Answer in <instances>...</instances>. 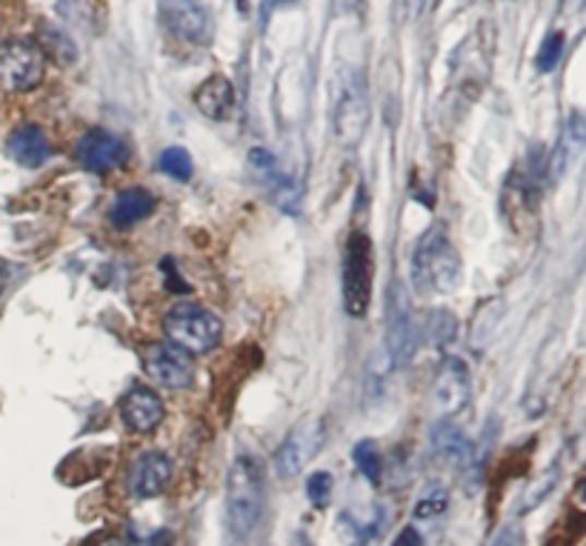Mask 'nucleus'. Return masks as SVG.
Wrapping results in <instances>:
<instances>
[{
    "mask_svg": "<svg viewBox=\"0 0 586 546\" xmlns=\"http://www.w3.org/2000/svg\"><path fill=\"white\" fill-rule=\"evenodd\" d=\"M412 283L421 295H450L461 283V255L441 223L423 232L412 255Z\"/></svg>",
    "mask_w": 586,
    "mask_h": 546,
    "instance_id": "nucleus-1",
    "label": "nucleus"
},
{
    "mask_svg": "<svg viewBox=\"0 0 586 546\" xmlns=\"http://www.w3.org/2000/svg\"><path fill=\"white\" fill-rule=\"evenodd\" d=\"M263 512V478L258 463L241 456L226 478V526L232 538L243 541L255 532Z\"/></svg>",
    "mask_w": 586,
    "mask_h": 546,
    "instance_id": "nucleus-2",
    "label": "nucleus"
},
{
    "mask_svg": "<svg viewBox=\"0 0 586 546\" xmlns=\"http://www.w3.org/2000/svg\"><path fill=\"white\" fill-rule=\"evenodd\" d=\"M164 332L172 347L189 352V355H206L218 350L224 327L215 312L201 304H175L166 312Z\"/></svg>",
    "mask_w": 586,
    "mask_h": 546,
    "instance_id": "nucleus-3",
    "label": "nucleus"
},
{
    "mask_svg": "<svg viewBox=\"0 0 586 546\" xmlns=\"http://www.w3.org/2000/svg\"><path fill=\"white\" fill-rule=\"evenodd\" d=\"M375 283V250L363 229L352 232L344 252V310L352 318H363L372 306Z\"/></svg>",
    "mask_w": 586,
    "mask_h": 546,
    "instance_id": "nucleus-4",
    "label": "nucleus"
},
{
    "mask_svg": "<svg viewBox=\"0 0 586 546\" xmlns=\"http://www.w3.org/2000/svg\"><path fill=\"white\" fill-rule=\"evenodd\" d=\"M332 123H335V141L344 149H352L363 141L369 126V92L363 72H344L335 89V107H332Z\"/></svg>",
    "mask_w": 586,
    "mask_h": 546,
    "instance_id": "nucleus-5",
    "label": "nucleus"
},
{
    "mask_svg": "<svg viewBox=\"0 0 586 546\" xmlns=\"http://www.w3.org/2000/svg\"><path fill=\"white\" fill-rule=\"evenodd\" d=\"M46 54L35 40L12 38L0 44V92H29L44 81Z\"/></svg>",
    "mask_w": 586,
    "mask_h": 546,
    "instance_id": "nucleus-6",
    "label": "nucleus"
},
{
    "mask_svg": "<svg viewBox=\"0 0 586 546\" xmlns=\"http://www.w3.org/2000/svg\"><path fill=\"white\" fill-rule=\"evenodd\" d=\"M326 440V424L321 417H307L286 435L280 449L275 452V472L280 478H295L307 470V463L321 452Z\"/></svg>",
    "mask_w": 586,
    "mask_h": 546,
    "instance_id": "nucleus-7",
    "label": "nucleus"
},
{
    "mask_svg": "<svg viewBox=\"0 0 586 546\" xmlns=\"http://www.w3.org/2000/svg\"><path fill=\"white\" fill-rule=\"evenodd\" d=\"M160 21L183 44L206 46L212 40V15L201 0H160Z\"/></svg>",
    "mask_w": 586,
    "mask_h": 546,
    "instance_id": "nucleus-8",
    "label": "nucleus"
},
{
    "mask_svg": "<svg viewBox=\"0 0 586 546\" xmlns=\"http://www.w3.org/2000/svg\"><path fill=\"white\" fill-rule=\"evenodd\" d=\"M469 398H473V375L466 364L461 357H444L432 378V401L438 412H444L446 417L458 415L461 410H466Z\"/></svg>",
    "mask_w": 586,
    "mask_h": 546,
    "instance_id": "nucleus-9",
    "label": "nucleus"
},
{
    "mask_svg": "<svg viewBox=\"0 0 586 546\" xmlns=\"http://www.w3.org/2000/svg\"><path fill=\"white\" fill-rule=\"evenodd\" d=\"M75 160L89 172H112V169L123 167L129 160V144L121 135H112L106 130H92L77 141Z\"/></svg>",
    "mask_w": 586,
    "mask_h": 546,
    "instance_id": "nucleus-10",
    "label": "nucleus"
},
{
    "mask_svg": "<svg viewBox=\"0 0 586 546\" xmlns=\"http://www.w3.org/2000/svg\"><path fill=\"white\" fill-rule=\"evenodd\" d=\"M146 372H150L152 384H158L164 389H187L195 380V364L192 355L172 343H155L146 352Z\"/></svg>",
    "mask_w": 586,
    "mask_h": 546,
    "instance_id": "nucleus-11",
    "label": "nucleus"
},
{
    "mask_svg": "<svg viewBox=\"0 0 586 546\" xmlns=\"http://www.w3.org/2000/svg\"><path fill=\"white\" fill-rule=\"evenodd\" d=\"M169 481H172V461L160 449L141 452L129 466V489L141 501H152V498L164 495Z\"/></svg>",
    "mask_w": 586,
    "mask_h": 546,
    "instance_id": "nucleus-12",
    "label": "nucleus"
},
{
    "mask_svg": "<svg viewBox=\"0 0 586 546\" xmlns=\"http://www.w3.org/2000/svg\"><path fill=\"white\" fill-rule=\"evenodd\" d=\"M415 347V324L409 301L400 292V283H392L390 292V324H386V355L392 366L404 364Z\"/></svg>",
    "mask_w": 586,
    "mask_h": 546,
    "instance_id": "nucleus-13",
    "label": "nucleus"
},
{
    "mask_svg": "<svg viewBox=\"0 0 586 546\" xmlns=\"http://www.w3.org/2000/svg\"><path fill=\"white\" fill-rule=\"evenodd\" d=\"M123 424L129 426V433L150 435L155 433L166 417V407L160 401V395L152 387H135L129 389V395L121 403Z\"/></svg>",
    "mask_w": 586,
    "mask_h": 546,
    "instance_id": "nucleus-14",
    "label": "nucleus"
},
{
    "mask_svg": "<svg viewBox=\"0 0 586 546\" xmlns=\"http://www.w3.org/2000/svg\"><path fill=\"white\" fill-rule=\"evenodd\" d=\"M9 158L21 163L26 169H38L44 167L49 155H52V146H49V137L44 135L38 123H23L17 126L12 135H9Z\"/></svg>",
    "mask_w": 586,
    "mask_h": 546,
    "instance_id": "nucleus-15",
    "label": "nucleus"
},
{
    "mask_svg": "<svg viewBox=\"0 0 586 546\" xmlns=\"http://www.w3.org/2000/svg\"><path fill=\"white\" fill-rule=\"evenodd\" d=\"M195 107L210 121H226L235 109V86L229 77L212 75L206 77L195 92Z\"/></svg>",
    "mask_w": 586,
    "mask_h": 546,
    "instance_id": "nucleus-16",
    "label": "nucleus"
},
{
    "mask_svg": "<svg viewBox=\"0 0 586 546\" xmlns=\"http://www.w3.org/2000/svg\"><path fill=\"white\" fill-rule=\"evenodd\" d=\"M155 213V195L143 186H129L121 195L115 197L112 213H109V220H112L118 229H129L146 220Z\"/></svg>",
    "mask_w": 586,
    "mask_h": 546,
    "instance_id": "nucleus-17",
    "label": "nucleus"
},
{
    "mask_svg": "<svg viewBox=\"0 0 586 546\" xmlns=\"http://www.w3.org/2000/svg\"><path fill=\"white\" fill-rule=\"evenodd\" d=\"M581 144H584V126H581V118L578 114H572L570 118V126L564 130V135H561V141H558L555 153H552V158L547 160L549 163V183H558L561 178L566 175V169H570L572 158L581 153Z\"/></svg>",
    "mask_w": 586,
    "mask_h": 546,
    "instance_id": "nucleus-18",
    "label": "nucleus"
},
{
    "mask_svg": "<svg viewBox=\"0 0 586 546\" xmlns=\"http://www.w3.org/2000/svg\"><path fill=\"white\" fill-rule=\"evenodd\" d=\"M432 444H435L438 456L450 463H469V458H473V444H469L458 426L450 424V421L435 426Z\"/></svg>",
    "mask_w": 586,
    "mask_h": 546,
    "instance_id": "nucleus-19",
    "label": "nucleus"
},
{
    "mask_svg": "<svg viewBox=\"0 0 586 546\" xmlns=\"http://www.w3.org/2000/svg\"><path fill=\"white\" fill-rule=\"evenodd\" d=\"M352 461L358 466L363 478L369 484H381V472H384V458H381V449H378L375 440H361V444H355L352 449Z\"/></svg>",
    "mask_w": 586,
    "mask_h": 546,
    "instance_id": "nucleus-20",
    "label": "nucleus"
},
{
    "mask_svg": "<svg viewBox=\"0 0 586 546\" xmlns=\"http://www.w3.org/2000/svg\"><path fill=\"white\" fill-rule=\"evenodd\" d=\"M270 195H272V201H275V206H278L280 213H286V215L301 213L303 192H301V186H298V181H295V178H278V175L272 178Z\"/></svg>",
    "mask_w": 586,
    "mask_h": 546,
    "instance_id": "nucleus-21",
    "label": "nucleus"
},
{
    "mask_svg": "<svg viewBox=\"0 0 586 546\" xmlns=\"http://www.w3.org/2000/svg\"><path fill=\"white\" fill-rule=\"evenodd\" d=\"M158 167L164 175L175 178V181H192V172H195V163H192V158H189L187 149H181V146H169V149H164L160 153Z\"/></svg>",
    "mask_w": 586,
    "mask_h": 546,
    "instance_id": "nucleus-22",
    "label": "nucleus"
},
{
    "mask_svg": "<svg viewBox=\"0 0 586 546\" xmlns=\"http://www.w3.org/2000/svg\"><path fill=\"white\" fill-rule=\"evenodd\" d=\"M450 509V493H446L444 486H429L427 493L415 501L412 515L418 518V521H435V518H441Z\"/></svg>",
    "mask_w": 586,
    "mask_h": 546,
    "instance_id": "nucleus-23",
    "label": "nucleus"
},
{
    "mask_svg": "<svg viewBox=\"0 0 586 546\" xmlns=\"http://www.w3.org/2000/svg\"><path fill=\"white\" fill-rule=\"evenodd\" d=\"M564 32H549L547 38H543L541 49H538V58H535V66H538L541 75H547V72H552V69L558 66V61L564 58Z\"/></svg>",
    "mask_w": 586,
    "mask_h": 546,
    "instance_id": "nucleus-24",
    "label": "nucleus"
},
{
    "mask_svg": "<svg viewBox=\"0 0 586 546\" xmlns=\"http://www.w3.org/2000/svg\"><path fill=\"white\" fill-rule=\"evenodd\" d=\"M427 335L435 343H446L455 338V315L450 312H432V318L427 320Z\"/></svg>",
    "mask_w": 586,
    "mask_h": 546,
    "instance_id": "nucleus-25",
    "label": "nucleus"
},
{
    "mask_svg": "<svg viewBox=\"0 0 586 546\" xmlns=\"http://www.w3.org/2000/svg\"><path fill=\"white\" fill-rule=\"evenodd\" d=\"M307 495H309V501L315 503V507H326L332 495L330 472H312V475L307 478Z\"/></svg>",
    "mask_w": 586,
    "mask_h": 546,
    "instance_id": "nucleus-26",
    "label": "nucleus"
},
{
    "mask_svg": "<svg viewBox=\"0 0 586 546\" xmlns=\"http://www.w3.org/2000/svg\"><path fill=\"white\" fill-rule=\"evenodd\" d=\"M489 546H526L524 530L518 524H504L495 532V538L489 541Z\"/></svg>",
    "mask_w": 586,
    "mask_h": 546,
    "instance_id": "nucleus-27",
    "label": "nucleus"
},
{
    "mask_svg": "<svg viewBox=\"0 0 586 546\" xmlns=\"http://www.w3.org/2000/svg\"><path fill=\"white\" fill-rule=\"evenodd\" d=\"M249 163H252V169H258L263 178H275V160H272V155L266 153V149H252V153H249Z\"/></svg>",
    "mask_w": 586,
    "mask_h": 546,
    "instance_id": "nucleus-28",
    "label": "nucleus"
},
{
    "mask_svg": "<svg viewBox=\"0 0 586 546\" xmlns=\"http://www.w3.org/2000/svg\"><path fill=\"white\" fill-rule=\"evenodd\" d=\"M392 546H423V538H421V532L415 530V526H406L404 532H400L398 538H395V544Z\"/></svg>",
    "mask_w": 586,
    "mask_h": 546,
    "instance_id": "nucleus-29",
    "label": "nucleus"
},
{
    "mask_svg": "<svg viewBox=\"0 0 586 546\" xmlns=\"http://www.w3.org/2000/svg\"><path fill=\"white\" fill-rule=\"evenodd\" d=\"M340 12H358L363 7V0H335Z\"/></svg>",
    "mask_w": 586,
    "mask_h": 546,
    "instance_id": "nucleus-30",
    "label": "nucleus"
},
{
    "mask_svg": "<svg viewBox=\"0 0 586 546\" xmlns=\"http://www.w3.org/2000/svg\"><path fill=\"white\" fill-rule=\"evenodd\" d=\"M100 546H127V544H123V541H118V538H109V541H104Z\"/></svg>",
    "mask_w": 586,
    "mask_h": 546,
    "instance_id": "nucleus-31",
    "label": "nucleus"
},
{
    "mask_svg": "<svg viewBox=\"0 0 586 546\" xmlns=\"http://www.w3.org/2000/svg\"><path fill=\"white\" fill-rule=\"evenodd\" d=\"M275 3H278V7H284V3H292V0H275Z\"/></svg>",
    "mask_w": 586,
    "mask_h": 546,
    "instance_id": "nucleus-32",
    "label": "nucleus"
}]
</instances>
